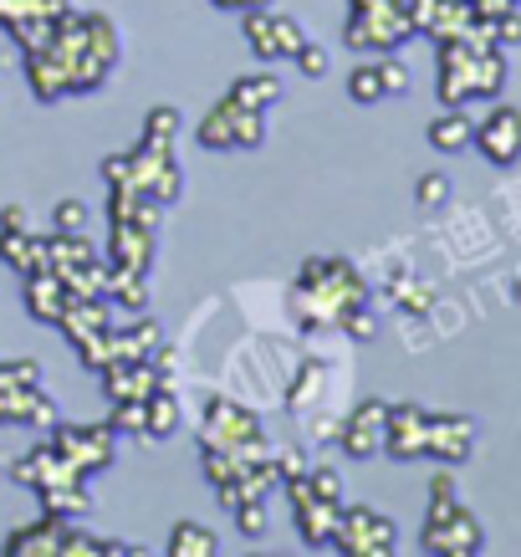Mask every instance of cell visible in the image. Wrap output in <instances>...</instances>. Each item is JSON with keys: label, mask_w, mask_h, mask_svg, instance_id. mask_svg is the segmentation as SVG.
I'll return each mask as SVG.
<instances>
[{"label": "cell", "mask_w": 521, "mask_h": 557, "mask_svg": "<svg viewBox=\"0 0 521 557\" xmlns=\"http://www.w3.org/2000/svg\"><path fill=\"white\" fill-rule=\"evenodd\" d=\"M67 11V0H0V26H16V21H51Z\"/></svg>", "instance_id": "ac0fdd59"}, {"label": "cell", "mask_w": 521, "mask_h": 557, "mask_svg": "<svg viewBox=\"0 0 521 557\" xmlns=\"http://www.w3.org/2000/svg\"><path fill=\"white\" fill-rule=\"evenodd\" d=\"M0 231H32V220H26L21 205H5V210H0Z\"/></svg>", "instance_id": "1f68e13d"}, {"label": "cell", "mask_w": 521, "mask_h": 557, "mask_svg": "<svg viewBox=\"0 0 521 557\" xmlns=\"http://www.w3.org/2000/svg\"><path fill=\"white\" fill-rule=\"evenodd\" d=\"M271 41H276V57H291L307 36H302V26H297V21L286 16V11H271Z\"/></svg>", "instance_id": "7402d4cb"}, {"label": "cell", "mask_w": 521, "mask_h": 557, "mask_svg": "<svg viewBox=\"0 0 521 557\" xmlns=\"http://www.w3.org/2000/svg\"><path fill=\"white\" fill-rule=\"evenodd\" d=\"M0 424H57V405L41 384H0Z\"/></svg>", "instance_id": "9c48e42d"}, {"label": "cell", "mask_w": 521, "mask_h": 557, "mask_svg": "<svg viewBox=\"0 0 521 557\" xmlns=\"http://www.w3.org/2000/svg\"><path fill=\"white\" fill-rule=\"evenodd\" d=\"M174 138H179V108H153L149 123H144V144L174 149Z\"/></svg>", "instance_id": "ffe728a7"}, {"label": "cell", "mask_w": 521, "mask_h": 557, "mask_svg": "<svg viewBox=\"0 0 521 557\" xmlns=\"http://www.w3.org/2000/svg\"><path fill=\"white\" fill-rule=\"evenodd\" d=\"M240 5H246V11H271L276 0H240Z\"/></svg>", "instance_id": "d6a6232c"}, {"label": "cell", "mask_w": 521, "mask_h": 557, "mask_svg": "<svg viewBox=\"0 0 521 557\" xmlns=\"http://www.w3.org/2000/svg\"><path fill=\"white\" fill-rule=\"evenodd\" d=\"M394 522L388 517H379L373 507H348L343 502V517H337V537L333 547L348 557H388L394 553Z\"/></svg>", "instance_id": "7a4b0ae2"}, {"label": "cell", "mask_w": 521, "mask_h": 557, "mask_svg": "<svg viewBox=\"0 0 521 557\" xmlns=\"http://www.w3.org/2000/svg\"><path fill=\"white\" fill-rule=\"evenodd\" d=\"M424 553H439V557H471L486 547L481 537V522H475L471 511L460 507V496H455V475L439 471L435 486H430V517H424V537H420Z\"/></svg>", "instance_id": "6da1fadb"}, {"label": "cell", "mask_w": 521, "mask_h": 557, "mask_svg": "<svg viewBox=\"0 0 521 557\" xmlns=\"http://www.w3.org/2000/svg\"><path fill=\"white\" fill-rule=\"evenodd\" d=\"M430 440V414L420 405H394L384 420V450L394 460H420Z\"/></svg>", "instance_id": "52a82bcc"}, {"label": "cell", "mask_w": 521, "mask_h": 557, "mask_svg": "<svg viewBox=\"0 0 521 557\" xmlns=\"http://www.w3.org/2000/svg\"><path fill=\"white\" fill-rule=\"evenodd\" d=\"M297 511V532H302L307 547H327V542L337 537V517H343V502H322V496H312V502H302Z\"/></svg>", "instance_id": "8fae6325"}, {"label": "cell", "mask_w": 521, "mask_h": 557, "mask_svg": "<svg viewBox=\"0 0 521 557\" xmlns=\"http://www.w3.org/2000/svg\"><path fill=\"white\" fill-rule=\"evenodd\" d=\"M215 5H240V0H215Z\"/></svg>", "instance_id": "836d02e7"}, {"label": "cell", "mask_w": 521, "mask_h": 557, "mask_svg": "<svg viewBox=\"0 0 521 557\" xmlns=\"http://www.w3.org/2000/svg\"><path fill=\"white\" fill-rule=\"evenodd\" d=\"M128 343H134L138 358H149L153 348L164 343V327H159V322H138V327H128Z\"/></svg>", "instance_id": "f546056e"}, {"label": "cell", "mask_w": 521, "mask_h": 557, "mask_svg": "<svg viewBox=\"0 0 521 557\" xmlns=\"http://www.w3.org/2000/svg\"><path fill=\"white\" fill-rule=\"evenodd\" d=\"M108 297H113V302H123L128 307V312H144V302H149V292H144V276H138V271H113L108 267Z\"/></svg>", "instance_id": "d6986e66"}, {"label": "cell", "mask_w": 521, "mask_h": 557, "mask_svg": "<svg viewBox=\"0 0 521 557\" xmlns=\"http://www.w3.org/2000/svg\"><path fill=\"white\" fill-rule=\"evenodd\" d=\"M291 57H297V72H302V77H327V67H333V57H327L318 41H302Z\"/></svg>", "instance_id": "83f0119b"}, {"label": "cell", "mask_w": 521, "mask_h": 557, "mask_svg": "<svg viewBox=\"0 0 521 557\" xmlns=\"http://www.w3.org/2000/svg\"><path fill=\"white\" fill-rule=\"evenodd\" d=\"M511 5H521V0H511Z\"/></svg>", "instance_id": "d590c367"}, {"label": "cell", "mask_w": 521, "mask_h": 557, "mask_svg": "<svg viewBox=\"0 0 521 557\" xmlns=\"http://www.w3.org/2000/svg\"><path fill=\"white\" fill-rule=\"evenodd\" d=\"M113 440H119V430L113 424H57V456L67 460L77 475H87V471H102L108 460H113Z\"/></svg>", "instance_id": "277c9868"}, {"label": "cell", "mask_w": 521, "mask_h": 557, "mask_svg": "<svg viewBox=\"0 0 521 557\" xmlns=\"http://www.w3.org/2000/svg\"><path fill=\"white\" fill-rule=\"evenodd\" d=\"M491 36L496 47H521V5H506L501 16H491Z\"/></svg>", "instance_id": "484cf974"}, {"label": "cell", "mask_w": 521, "mask_h": 557, "mask_svg": "<svg viewBox=\"0 0 521 557\" xmlns=\"http://www.w3.org/2000/svg\"><path fill=\"white\" fill-rule=\"evenodd\" d=\"M307 486H312V496H322V502H343V475H337V466H307Z\"/></svg>", "instance_id": "cb8c5ba5"}, {"label": "cell", "mask_w": 521, "mask_h": 557, "mask_svg": "<svg viewBox=\"0 0 521 557\" xmlns=\"http://www.w3.org/2000/svg\"><path fill=\"white\" fill-rule=\"evenodd\" d=\"M164 553H169V557H215V553H220V542H215V532H210V527H200V522H179L174 532H169Z\"/></svg>", "instance_id": "9a60e30c"}, {"label": "cell", "mask_w": 521, "mask_h": 557, "mask_svg": "<svg viewBox=\"0 0 521 557\" xmlns=\"http://www.w3.org/2000/svg\"><path fill=\"white\" fill-rule=\"evenodd\" d=\"M353 16H404V0H348Z\"/></svg>", "instance_id": "4dcf8cb0"}, {"label": "cell", "mask_w": 521, "mask_h": 557, "mask_svg": "<svg viewBox=\"0 0 521 557\" xmlns=\"http://www.w3.org/2000/svg\"><path fill=\"white\" fill-rule=\"evenodd\" d=\"M276 11V5H271ZM271 11H246V36H251V51L261 57V62H276V41H271Z\"/></svg>", "instance_id": "44dd1931"}, {"label": "cell", "mask_w": 521, "mask_h": 557, "mask_svg": "<svg viewBox=\"0 0 521 557\" xmlns=\"http://www.w3.org/2000/svg\"><path fill=\"white\" fill-rule=\"evenodd\" d=\"M379 83H384V98H399V92H409V67L404 62H379Z\"/></svg>", "instance_id": "f1b7e54d"}, {"label": "cell", "mask_w": 521, "mask_h": 557, "mask_svg": "<svg viewBox=\"0 0 521 557\" xmlns=\"http://www.w3.org/2000/svg\"><path fill=\"white\" fill-rule=\"evenodd\" d=\"M51 225H57L62 236H83V231H87V205L83 200H57V210H51Z\"/></svg>", "instance_id": "603a6c76"}, {"label": "cell", "mask_w": 521, "mask_h": 557, "mask_svg": "<svg viewBox=\"0 0 521 557\" xmlns=\"http://www.w3.org/2000/svg\"><path fill=\"white\" fill-rule=\"evenodd\" d=\"M41 507H47V517H83V511H87V486H83V475L41 486Z\"/></svg>", "instance_id": "2e32d148"}, {"label": "cell", "mask_w": 521, "mask_h": 557, "mask_svg": "<svg viewBox=\"0 0 521 557\" xmlns=\"http://www.w3.org/2000/svg\"><path fill=\"white\" fill-rule=\"evenodd\" d=\"M144 405H149V445L153 440H169L174 430H179V405H174V394H169L164 384L153 388Z\"/></svg>", "instance_id": "e0dca14e"}, {"label": "cell", "mask_w": 521, "mask_h": 557, "mask_svg": "<svg viewBox=\"0 0 521 557\" xmlns=\"http://www.w3.org/2000/svg\"><path fill=\"white\" fill-rule=\"evenodd\" d=\"M266 138V128H261V113L256 108H240V102H220V108H210L200 123V144L204 149H256Z\"/></svg>", "instance_id": "3957f363"}, {"label": "cell", "mask_w": 521, "mask_h": 557, "mask_svg": "<svg viewBox=\"0 0 521 557\" xmlns=\"http://www.w3.org/2000/svg\"><path fill=\"white\" fill-rule=\"evenodd\" d=\"M475 149L486 153L496 170H511L521 159V108H511V102H496L486 113V123H475Z\"/></svg>", "instance_id": "5b68a950"}, {"label": "cell", "mask_w": 521, "mask_h": 557, "mask_svg": "<svg viewBox=\"0 0 521 557\" xmlns=\"http://www.w3.org/2000/svg\"><path fill=\"white\" fill-rule=\"evenodd\" d=\"M225 98L240 102V108H256V113H266L271 102L282 98V77H271V72H256V77H236Z\"/></svg>", "instance_id": "5bb4252c"}, {"label": "cell", "mask_w": 521, "mask_h": 557, "mask_svg": "<svg viewBox=\"0 0 521 557\" xmlns=\"http://www.w3.org/2000/svg\"><path fill=\"white\" fill-rule=\"evenodd\" d=\"M348 98H353V102H379V98H384L379 67H358L353 77H348Z\"/></svg>", "instance_id": "4316f807"}, {"label": "cell", "mask_w": 521, "mask_h": 557, "mask_svg": "<svg viewBox=\"0 0 521 557\" xmlns=\"http://www.w3.org/2000/svg\"><path fill=\"white\" fill-rule=\"evenodd\" d=\"M471 138H475V123L466 108H445L435 123H430V144H435L439 153H460V149H471Z\"/></svg>", "instance_id": "4fadbf2b"}, {"label": "cell", "mask_w": 521, "mask_h": 557, "mask_svg": "<svg viewBox=\"0 0 521 557\" xmlns=\"http://www.w3.org/2000/svg\"><path fill=\"white\" fill-rule=\"evenodd\" d=\"M471 450H475V420H466V414H430L424 456L445 460V466H460V460H471Z\"/></svg>", "instance_id": "ba28073f"}, {"label": "cell", "mask_w": 521, "mask_h": 557, "mask_svg": "<svg viewBox=\"0 0 521 557\" xmlns=\"http://www.w3.org/2000/svg\"><path fill=\"white\" fill-rule=\"evenodd\" d=\"M26 307H32V318H41V322L62 318V307H67L62 276H57V271H32V276H26Z\"/></svg>", "instance_id": "7c38bea8"}, {"label": "cell", "mask_w": 521, "mask_h": 557, "mask_svg": "<svg viewBox=\"0 0 521 557\" xmlns=\"http://www.w3.org/2000/svg\"><path fill=\"white\" fill-rule=\"evenodd\" d=\"M108 267L149 276V267H153V231H144V225H128V220H113V246H108Z\"/></svg>", "instance_id": "30bf717a"}, {"label": "cell", "mask_w": 521, "mask_h": 557, "mask_svg": "<svg viewBox=\"0 0 521 557\" xmlns=\"http://www.w3.org/2000/svg\"><path fill=\"white\" fill-rule=\"evenodd\" d=\"M384 420H388V405L384 399H363V405L337 424V440H343V456L353 460H369L384 450Z\"/></svg>", "instance_id": "8992f818"}, {"label": "cell", "mask_w": 521, "mask_h": 557, "mask_svg": "<svg viewBox=\"0 0 521 557\" xmlns=\"http://www.w3.org/2000/svg\"><path fill=\"white\" fill-rule=\"evenodd\" d=\"M517 297H521V276H517Z\"/></svg>", "instance_id": "e575fe53"}, {"label": "cell", "mask_w": 521, "mask_h": 557, "mask_svg": "<svg viewBox=\"0 0 521 557\" xmlns=\"http://www.w3.org/2000/svg\"><path fill=\"white\" fill-rule=\"evenodd\" d=\"M414 200H420V210H439V205L450 200V180H445V174H424L420 185H414Z\"/></svg>", "instance_id": "d4e9b609"}]
</instances>
